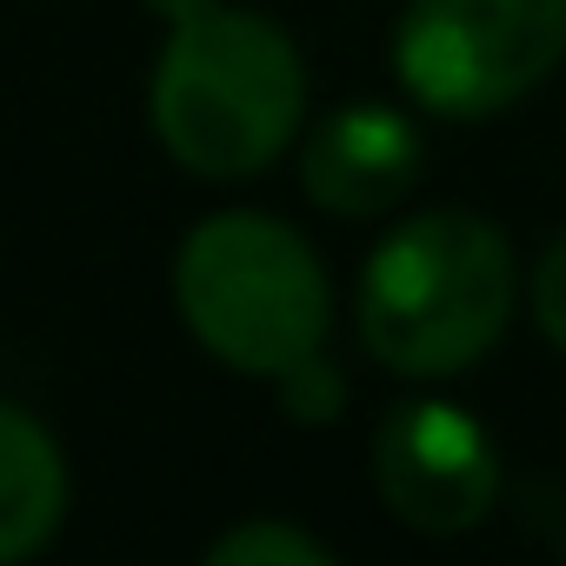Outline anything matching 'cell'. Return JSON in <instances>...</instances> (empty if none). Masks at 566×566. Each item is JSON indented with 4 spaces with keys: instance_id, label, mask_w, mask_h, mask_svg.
Returning <instances> with one entry per match:
<instances>
[{
    "instance_id": "cell-1",
    "label": "cell",
    "mask_w": 566,
    "mask_h": 566,
    "mask_svg": "<svg viewBox=\"0 0 566 566\" xmlns=\"http://www.w3.org/2000/svg\"><path fill=\"white\" fill-rule=\"evenodd\" d=\"M513 321V247L493 220L440 207L400 220L360 273V340L407 380L467 374Z\"/></svg>"
},
{
    "instance_id": "cell-2",
    "label": "cell",
    "mask_w": 566,
    "mask_h": 566,
    "mask_svg": "<svg viewBox=\"0 0 566 566\" xmlns=\"http://www.w3.org/2000/svg\"><path fill=\"white\" fill-rule=\"evenodd\" d=\"M307 67L266 14L207 8L174 28L154 67V134L200 180H240L287 154Z\"/></svg>"
},
{
    "instance_id": "cell-3",
    "label": "cell",
    "mask_w": 566,
    "mask_h": 566,
    "mask_svg": "<svg viewBox=\"0 0 566 566\" xmlns=\"http://www.w3.org/2000/svg\"><path fill=\"white\" fill-rule=\"evenodd\" d=\"M174 307L233 374L280 380L327 347L334 294L314 247L273 213H213L174 253Z\"/></svg>"
},
{
    "instance_id": "cell-4",
    "label": "cell",
    "mask_w": 566,
    "mask_h": 566,
    "mask_svg": "<svg viewBox=\"0 0 566 566\" xmlns=\"http://www.w3.org/2000/svg\"><path fill=\"white\" fill-rule=\"evenodd\" d=\"M566 61V0H413L394 28L400 87L447 120L526 101Z\"/></svg>"
},
{
    "instance_id": "cell-5",
    "label": "cell",
    "mask_w": 566,
    "mask_h": 566,
    "mask_svg": "<svg viewBox=\"0 0 566 566\" xmlns=\"http://www.w3.org/2000/svg\"><path fill=\"white\" fill-rule=\"evenodd\" d=\"M374 486L413 533H473L500 493L486 427L447 400H407L374 433Z\"/></svg>"
},
{
    "instance_id": "cell-6",
    "label": "cell",
    "mask_w": 566,
    "mask_h": 566,
    "mask_svg": "<svg viewBox=\"0 0 566 566\" xmlns=\"http://www.w3.org/2000/svg\"><path fill=\"white\" fill-rule=\"evenodd\" d=\"M420 160L427 154H420V134H413L407 114H394V107H340L301 147V187L314 193V207L367 220V213H387L400 193H413Z\"/></svg>"
},
{
    "instance_id": "cell-7",
    "label": "cell",
    "mask_w": 566,
    "mask_h": 566,
    "mask_svg": "<svg viewBox=\"0 0 566 566\" xmlns=\"http://www.w3.org/2000/svg\"><path fill=\"white\" fill-rule=\"evenodd\" d=\"M61 513H67V460L54 433L28 407L0 400V566L34 559L61 533Z\"/></svg>"
},
{
    "instance_id": "cell-8",
    "label": "cell",
    "mask_w": 566,
    "mask_h": 566,
    "mask_svg": "<svg viewBox=\"0 0 566 566\" xmlns=\"http://www.w3.org/2000/svg\"><path fill=\"white\" fill-rule=\"evenodd\" d=\"M327 559L334 553L287 520H247L207 546V566H327Z\"/></svg>"
},
{
    "instance_id": "cell-9",
    "label": "cell",
    "mask_w": 566,
    "mask_h": 566,
    "mask_svg": "<svg viewBox=\"0 0 566 566\" xmlns=\"http://www.w3.org/2000/svg\"><path fill=\"white\" fill-rule=\"evenodd\" d=\"M533 314H539V334L566 354V233H553V247L533 266Z\"/></svg>"
},
{
    "instance_id": "cell-10",
    "label": "cell",
    "mask_w": 566,
    "mask_h": 566,
    "mask_svg": "<svg viewBox=\"0 0 566 566\" xmlns=\"http://www.w3.org/2000/svg\"><path fill=\"white\" fill-rule=\"evenodd\" d=\"M280 387H287V413H294V420H327V413L340 407V380H334L327 354L301 360L294 374H280Z\"/></svg>"
},
{
    "instance_id": "cell-11",
    "label": "cell",
    "mask_w": 566,
    "mask_h": 566,
    "mask_svg": "<svg viewBox=\"0 0 566 566\" xmlns=\"http://www.w3.org/2000/svg\"><path fill=\"white\" fill-rule=\"evenodd\" d=\"M147 14H160L167 28H180V21H193V14H207V8H220V0H140Z\"/></svg>"
},
{
    "instance_id": "cell-12",
    "label": "cell",
    "mask_w": 566,
    "mask_h": 566,
    "mask_svg": "<svg viewBox=\"0 0 566 566\" xmlns=\"http://www.w3.org/2000/svg\"><path fill=\"white\" fill-rule=\"evenodd\" d=\"M559 546H566V533H559Z\"/></svg>"
}]
</instances>
